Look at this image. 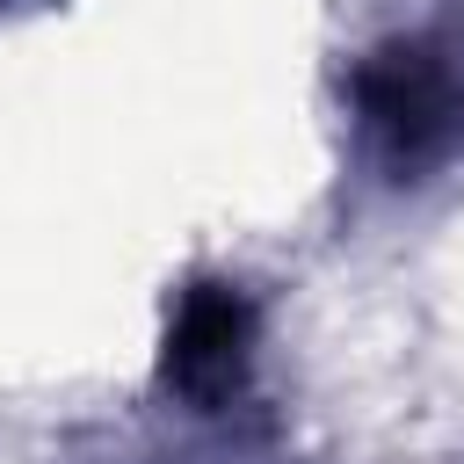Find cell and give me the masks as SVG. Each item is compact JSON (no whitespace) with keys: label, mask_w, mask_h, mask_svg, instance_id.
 Returning a JSON list of instances; mask_svg holds the SVG:
<instances>
[{"label":"cell","mask_w":464,"mask_h":464,"mask_svg":"<svg viewBox=\"0 0 464 464\" xmlns=\"http://www.w3.org/2000/svg\"><path fill=\"white\" fill-rule=\"evenodd\" d=\"M348 116L377 181H428L464 145V51L435 29L370 44L348 65Z\"/></svg>","instance_id":"1"},{"label":"cell","mask_w":464,"mask_h":464,"mask_svg":"<svg viewBox=\"0 0 464 464\" xmlns=\"http://www.w3.org/2000/svg\"><path fill=\"white\" fill-rule=\"evenodd\" d=\"M254 370V297L239 283H188L174 297L167 341H160V377L188 406H232Z\"/></svg>","instance_id":"2"}]
</instances>
